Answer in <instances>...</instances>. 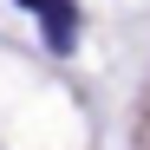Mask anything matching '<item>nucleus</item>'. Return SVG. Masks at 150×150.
I'll use <instances>...</instances> for the list:
<instances>
[{"label": "nucleus", "instance_id": "nucleus-1", "mask_svg": "<svg viewBox=\"0 0 150 150\" xmlns=\"http://www.w3.org/2000/svg\"><path fill=\"white\" fill-rule=\"evenodd\" d=\"M46 13V39H52V52H72V33H79V20H72V0H33Z\"/></svg>", "mask_w": 150, "mask_h": 150}]
</instances>
